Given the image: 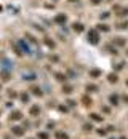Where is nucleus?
<instances>
[{"instance_id":"7ed1b4c3","label":"nucleus","mask_w":128,"mask_h":139,"mask_svg":"<svg viewBox=\"0 0 128 139\" xmlns=\"http://www.w3.org/2000/svg\"><path fill=\"white\" fill-rule=\"evenodd\" d=\"M21 118H22V114L19 110L11 112V115H10V120H21Z\"/></svg>"},{"instance_id":"9b49d317","label":"nucleus","mask_w":128,"mask_h":139,"mask_svg":"<svg viewBox=\"0 0 128 139\" xmlns=\"http://www.w3.org/2000/svg\"><path fill=\"white\" fill-rule=\"evenodd\" d=\"M82 24H77V22H75V24H74V30H77V32H82Z\"/></svg>"},{"instance_id":"39448f33","label":"nucleus","mask_w":128,"mask_h":139,"mask_svg":"<svg viewBox=\"0 0 128 139\" xmlns=\"http://www.w3.org/2000/svg\"><path fill=\"white\" fill-rule=\"evenodd\" d=\"M31 90H32V93H34V94H37V96H42V94H43V93H42V90H40V88H37V86H32Z\"/></svg>"},{"instance_id":"dca6fc26","label":"nucleus","mask_w":128,"mask_h":139,"mask_svg":"<svg viewBox=\"0 0 128 139\" xmlns=\"http://www.w3.org/2000/svg\"><path fill=\"white\" fill-rule=\"evenodd\" d=\"M109 80H110V82H117V75H110Z\"/></svg>"},{"instance_id":"aec40b11","label":"nucleus","mask_w":128,"mask_h":139,"mask_svg":"<svg viewBox=\"0 0 128 139\" xmlns=\"http://www.w3.org/2000/svg\"><path fill=\"white\" fill-rule=\"evenodd\" d=\"M72 2H75V0H72Z\"/></svg>"},{"instance_id":"412c9836","label":"nucleus","mask_w":128,"mask_h":139,"mask_svg":"<svg viewBox=\"0 0 128 139\" xmlns=\"http://www.w3.org/2000/svg\"><path fill=\"white\" fill-rule=\"evenodd\" d=\"M31 139H32V138H31Z\"/></svg>"},{"instance_id":"4468645a","label":"nucleus","mask_w":128,"mask_h":139,"mask_svg":"<svg viewBox=\"0 0 128 139\" xmlns=\"http://www.w3.org/2000/svg\"><path fill=\"white\" fill-rule=\"evenodd\" d=\"M21 99L24 101V102H27V101H29V96H27V94L24 93V94H21Z\"/></svg>"},{"instance_id":"20e7f679","label":"nucleus","mask_w":128,"mask_h":139,"mask_svg":"<svg viewBox=\"0 0 128 139\" xmlns=\"http://www.w3.org/2000/svg\"><path fill=\"white\" fill-rule=\"evenodd\" d=\"M88 39L91 40V43H96L98 42V34H96V30H91V32L88 34Z\"/></svg>"},{"instance_id":"2eb2a0df","label":"nucleus","mask_w":128,"mask_h":139,"mask_svg":"<svg viewBox=\"0 0 128 139\" xmlns=\"http://www.w3.org/2000/svg\"><path fill=\"white\" fill-rule=\"evenodd\" d=\"M63 91H64V93H70V91H72V88H70V86H66Z\"/></svg>"},{"instance_id":"f8f14e48","label":"nucleus","mask_w":128,"mask_h":139,"mask_svg":"<svg viewBox=\"0 0 128 139\" xmlns=\"http://www.w3.org/2000/svg\"><path fill=\"white\" fill-rule=\"evenodd\" d=\"M39 138L40 139H48V134L46 133H39Z\"/></svg>"},{"instance_id":"6e6552de","label":"nucleus","mask_w":128,"mask_h":139,"mask_svg":"<svg viewBox=\"0 0 128 139\" xmlns=\"http://www.w3.org/2000/svg\"><path fill=\"white\" fill-rule=\"evenodd\" d=\"M56 138H58V139H69V136H67L66 133H61V131L56 133Z\"/></svg>"},{"instance_id":"f257e3e1","label":"nucleus","mask_w":128,"mask_h":139,"mask_svg":"<svg viewBox=\"0 0 128 139\" xmlns=\"http://www.w3.org/2000/svg\"><path fill=\"white\" fill-rule=\"evenodd\" d=\"M29 115H32V117H39V115H40V107L39 106H32L31 109H29Z\"/></svg>"},{"instance_id":"1a4fd4ad","label":"nucleus","mask_w":128,"mask_h":139,"mask_svg":"<svg viewBox=\"0 0 128 139\" xmlns=\"http://www.w3.org/2000/svg\"><path fill=\"white\" fill-rule=\"evenodd\" d=\"M90 117H91V118H93V120H95V121H103V117H99V115H98V114H91V115H90Z\"/></svg>"},{"instance_id":"6ab92c4d","label":"nucleus","mask_w":128,"mask_h":139,"mask_svg":"<svg viewBox=\"0 0 128 139\" xmlns=\"http://www.w3.org/2000/svg\"><path fill=\"white\" fill-rule=\"evenodd\" d=\"M0 90H2V83H0Z\"/></svg>"},{"instance_id":"423d86ee","label":"nucleus","mask_w":128,"mask_h":139,"mask_svg":"<svg viewBox=\"0 0 128 139\" xmlns=\"http://www.w3.org/2000/svg\"><path fill=\"white\" fill-rule=\"evenodd\" d=\"M55 21L56 22H66V15H58Z\"/></svg>"},{"instance_id":"f03ea898","label":"nucleus","mask_w":128,"mask_h":139,"mask_svg":"<svg viewBox=\"0 0 128 139\" xmlns=\"http://www.w3.org/2000/svg\"><path fill=\"white\" fill-rule=\"evenodd\" d=\"M11 133L15 134V136H22V134H24V130H22L21 126H13L11 128Z\"/></svg>"},{"instance_id":"ddd939ff","label":"nucleus","mask_w":128,"mask_h":139,"mask_svg":"<svg viewBox=\"0 0 128 139\" xmlns=\"http://www.w3.org/2000/svg\"><path fill=\"white\" fill-rule=\"evenodd\" d=\"M86 90H88V91H96V86H95V85H88Z\"/></svg>"},{"instance_id":"a211bd4d","label":"nucleus","mask_w":128,"mask_h":139,"mask_svg":"<svg viewBox=\"0 0 128 139\" xmlns=\"http://www.w3.org/2000/svg\"><path fill=\"white\" fill-rule=\"evenodd\" d=\"M91 2H93V3H99L101 0H91Z\"/></svg>"},{"instance_id":"0eeeda50","label":"nucleus","mask_w":128,"mask_h":139,"mask_svg":"<svg viewBox=\"0 0 128 139\" xmlns=\"http://www.w3.org/2000/svg\"><path fill=\"white\" fill-rule=\"evenodd\" d=\"M98 75H101V72L98 69H93L91 72H90V77H93V79H98Z\"/></svg>"},{"instance_id":"f3484780","label":"nucleus","mask_w":128,"mask_h":139,"mask_svg":"<svg viewBox=\"0 0 128 139\" xmlns=\"http://www.w3.org/2000/svg\"><path fill=\"white\" fill-rule=\"evenodd\" d=\"M8 94H10V98H16V93H15V91H8Z\"/></svg>"},{"instance_id":"9d476101","label":"nucleus","mask_w":128,"mask_h":139,"mask_svg":"<svg viewBox=\"0 0 128 139\" xmlns=\"http://www.w3.org/2000/svg\"><path fill=\"white\" fill-rule=\"evenodd\" d=\"M109 99H110V104H119V98H117V96H114V94L109 98Z\"/></svg>"}]
</instances>
